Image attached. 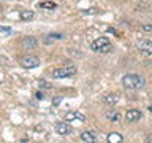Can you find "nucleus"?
<instances>
[{
  "label": "nucleus",
  "instance_id": "obj_1",
  "mask_svg": "<svg viewBox=\"0 0 152 143\" xmlns=\"http://www.w3.org/2000/svg\"><path fill=\"white\" fill-rule=\"evenodd\" d=\"M122 84L125 89H141L146 84V81L140 75H125L122 78Z\"/></svg>",
  "mask_w": 152,
  "mask_h": 143
},
{
  "label": "nucleus",
  "instance_id": "obj_2",
  "mask_svg": "<svg viewBox=\"0 0 152 143\" xmlns=\"http://www.w3.org/2000/svg\"><path fill=\"white\" fill-rule=\"evenodd\" d=\"M76 72H78L76 65H65V67H60V69H56L54 72H52V76L57 78V80H60V78H70V76L76 75Z\"/></svg>",
  "mask_w": 152,
  "mask_h": 143
},
{
  "label": "nucleus",
  "instance_id": "obj_3",
  "mask_svg": "<svg viewBox=\"0 0 152 143\" xmlns=\"http://www.w3.org/2000/svg\"><path fill=\"white\" fill-rule=\"evenodd\" d=\"M92 49L95 52H108L111 51V43H109L106 37H100L92 43Z\"/></svg>",
  "mask_w": 152,
  "mask_h": 143
},
{
  "label": "nucleus",
  "instance_id": "obj_4",
  "mask_svg": "<svg viewBox=\"0 0 152 143\" xmlns=\"http://www.w3.org/2000/svg\"><path fill=\"white\" fill-rule=\"evenodd\" d=\"M138 49H140L142 54L151 56L152 54V40L149 38H142V40L138 41Z\"/></svg>",
  "mask_w": 152,
  "mask_h": 143
},
{
  "label": "nucleus",
  "instance_id": "obj_5",
  "mask_svg": "<svg viewBox=\"0 0 152 143\" xmlns=\"http://www.w3.org/2000/svg\"><path fill=\"white\" fill-rule=\"evenodd\" d=\"M21 65L24 67V69H35V67L40 65V59L35 57V56H26L21 60Z\"/></svg>",
  "mask_w": 152,
  "mask_h": 143
},
{
  "label": "nucleus",
  "instance_id": "obj_6",
  "mask_svg": "<svg viewBox=\"0 0 152 143\" xmlns=\"http://www.w3.org/2000/svg\"><path fill=\"white\" fill-rule=\"evenodd\" d=\"M65 121L66 122H71V121H79V122H84L86 121V116L79 111H66L65 113Z\"/></svg>",
  "mask_w": 152,
  "mask_h": 143
},
{
  "label": "nucleus",
  "instance_id": "obj_7",
  "mask_svg": "<svg viewBox=\"0 0 152 143\" xmlns=\"http://www.w3.org/2000/svg\"><path fill=\"white\" fill-rule=\"evenodd\" d=\"M141 118H142V113L140 111V110H128L127 114H125V121L127 122H136V121H140Z\"/></svg>",
  "mask_w": 152,
  "mask_h": 143
},
{
  "label": "nucleus",
  "instance_id": "obj_8",
  "mask_svg": "<svg viewBox=\"0 0 152 143\" xmlns=\"http://www.w3.org/2000/svg\"><path fill=\"white\" fill-rule=\"evenodd\" d=\"M56 132L59 133V135H68L71 132V127L65 122H56Z\"/></svg>",
  "mask_w": 152,
  "mask_h": 143
},
{
  "label": "nucleus",
  "instance_id": "obj_9",
  "mask_svg": "<svg viewBox=\"0 0 152 143\" xmlns=\"http://www.w3.org/2000/svg\"><path fill=\"white\" fill-rule=\"evenodd\" d=\"M79 140L84 142V143H94V142H97V138H95L94 132H83L79 135Z\"/></svg>",
  "mask_w": 152,
  "mask_h": 143
},
{
  "label": "nucleus",
  "instance_id": "obj_10",
  "mask_svg": "<svg viewBox=\"0 0 152 143\" xmlns=\"http://www.w3.org/2000/svg\"><path fill=\"white\" fill-rule=\"evenodd\" d=\"M22 46L27 48V49H33V48H37V40L33 37H27L22 40Z\"/></svg>",
  "mask_w": 152,
  "mask_h": 143
},
{
  "label": "nucleus",
  "instance_id": "obj_11",
  "mask_svg": "<svg viewBox=\"0 0 152 143\" xmlns=\"http://www.w3.org/2000/svg\"><path fill=\"white\" fill-rule=\"evenodd\" d=\"M108 142L109 143H122L124 142V137L119 132H111L108 135Z\"/></svg>",
  "mask_w": 152,
  "mask_h": 143
},
{
  "label": "nucleus",
  "instance_id": "obj_12",
  "mask_svg": "<svg viewBox=\"0 0 152 143\" xmlns=\"http://www.w3.org/2000/svg\"><path fill=\"white\" fill-rule=\"evenodd\" d=\"M19 18L27 22V21H32V19L35 18V13L30 11V10H24V11H21V14H19Z\"/></svg>",
  "mask_w": 152,
  "mask_h": 143
},
{
  "label": "nucleus",
  "instance_id": "obj_13",
  "mask_svg": "<svg viewBox=\"0 0 152 143\" xmlns=\"http://www.w3.org/2000/svg\"><path fill=\"white\" fill-rule=\"evenodd\" d=\"M64 38V35H60V33H51L49 37H45V41L46 45H49V43H54V41H57V40H62Z\"/></svg>",
  "mask_w": 152,
  "mask_h": 143
},
{
  "label": "nucleus",
  "instance_id": "obj_14",
  "mask_svg": "<svg viewBox=\"0 0 152 143\" xmlns=\"http://www.w3.org/2000/svg\"><path fill=\"white\" fill-rule=\"evenodd\" d=\"M117 99H119V95L117 94H108L106 97L103 99V102L106 103V105H114L117 102Z\"/></svg>",
  "mask_w": 152,
  "mask_h": 143
},
{
  "label": "nucleus",
  "instance_id": "obj_15",
  "mask_svg": "<svg viewBox=\"0 0 152 143\" xmlns=\"http://www.w3.org/2000/svg\"><path fill=\"white\" fill-rule=\"evenodd\" d=\"M106 118L109 119V121H117L119 119V111H116V110H108Z\"/></svg>",
  "mask_w": 152,
  "mask_h": 143
},
{
  "label": "nucleus",
  "instance_id": "obj_16",
  "mask_svg": "<svg viewBox=\"0 0 152 143\" xmlns=\"http://www.w3.org/2000/svg\"><path fill=\"white\" fill-rule=\"evenodd\" d=\"M38 7H40V8H48V10H54L57 5H56L54 2H41Z\"/></svg>",
  "mask_w": 152,
  "mask_h": 143
},
{
  "label": "nucleus",
  "instance_id": "obj_17",
  "mask_svg": "<svg viewBox=\"0 0 152 143\" xmlns=\"http://www.w3.org/2000/svg\"><path fill=\"white\" fill-rule=\"evenodd\" d=\"M0 33H2V35H10V33H11V27H3V26H0Z\"/></svg>",
  "mask_w": 152,
  "mask_h": 143
},
{
  "label": "nucleus",
  "instance_id": "obj_18",
  "mask_svg": "<svg viewBox=\"0 0 152 143\" xmlns=\"http://www.w3.org/2000/svg\"><path fill=\"white\" fill-rule=\"evenodd\" d=\"M142 30L144 32H152V24H142Z\"/></svg>",
  "mask_w": 152,
  "mask_h": 143
},
{
  "label": "nucleus",
  "instance_id": "obj_19",
  "mask_svg": "<svg viewBox=\"0 0 152 143\" xmlns=\"http://www.w3.org/2000/svg\"><path fill=\"white\" fill-rule=\"evenodd\" d=\"M38 84H40V86H41V88H45V89H48V88H51V86H49V84H48V83H46V81H43V80H40V81H38Z\"/></svg>",
  "mask_w": 152,
  "mask_h": 143
},
{
  "label": "nucleus",
  "instance_id": "obj_20",
  "mask_svg": "<svg viewBox=\"0 0 152 143\" xmlns=\"http://www.w3.org/2000/svg\"><path fill=\"white\" fill-rule=\"evenodd\" d=\"M62 102V97H59V95H57V97H54V105H59Z\"/></svg>",
  "mask_w": 152,
  "mask_h": 143
},
{
  "label": "nucleus",
  "instance_id": "obj_21",
  "mask_svg": "<svg viewBox=\"0 0 152 143\" xmlns=\"http://www.w3.org/2000/svg\"><path fill=\"white\" fill-rule=\"evenodd\" d=\"M37 99L41 100V99H43V94H41V92H37Z\"/></svg>",
  "mask_w": 152,
  "mask_h": 143
},
{
  "label": "nucleus",
  "instance_id": "obj_22",
  "mask_svg": "<svg viewBox=\"0 0 152 143\" xmlns=\"http://www.w3.org/2000/svg\"><path fill=\"white\" fill-rule=\"evenodd\" d=\"M149 111H151V113H152V105H151V107H149Z\"/></svg>",
  "mask_w": 152,
  "mask_h": 143
},
{
  "label": "nucleus",
  "instance_id": "obj_23",
  "mask_svg": "<svg viewBox=\"0 0 152 143\" xmlns=\"http://www.w3.org/2000/svg\"><path fill=\"white\" fill-rule=\"evenodd\" d=\"M149 142H152V135H151V137H149Z\"/></svg>",
  "mask_w": 152,
  "mask_h": 143
}]
</instances>
